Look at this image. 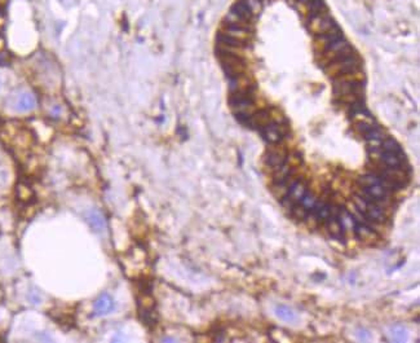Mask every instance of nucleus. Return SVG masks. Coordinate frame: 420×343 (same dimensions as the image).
<instances>
[{"label": "nucleus", "mask_w": 420, "mask_h": 343, "mask_svg": "<svg viewBox=\"0 0 420 343\" xmlns=\"http://www.w3.org/2000/svg\"><path fill=\"white\" fill-rule=\"evenodd\" d=\"M216 56L218 57L224 73L230 80L237 79L239 76L247 74L246 60L235 49L216 45Z\"/></svg>", "instance_id": "f257e3e1"}, {"label": "nucleus", "mask_w": 420, "mask_h": 343, "mask_svg": "<svg viewBox=\"0 0 420 343\" xmlns=\"http://www.w3.org/2000/svg\"><path fill=\"white\" fill-rule=\"evenodd\" d=\"M362 69V60L357 54V52L349 54L347 57L339 58L332 61L331 64L325 67L326 74L331 78H339V76L347 75V74L358 73Z\"/></svg>", "instance_id": "f03ea898"}, {"label": "nucleus", "mask_w": 420, "mask_h": 343, "mask_svg": "<svg viewBox=\"0 0 420 343\" xmlns=\"http://www.w3.org/2000/svg\"><path fill=\"white\" fill-rule=\"evenodd\" d=\"M259 132L266 143L273 145V144L282 143L288 136L290 127H288L286 119H281V121L270 122L266 126H264L261 130H259Z\"/></svg>", "instance_id": "7ed1b4c3"}, {"label": "nucleus", "mask_w": 420, "mask_h": 343, "mask_svg": "<svg viewBox=\"0 0 420 343\" xmlns=\"http://www.w3.org/2000/svg\"><path fill=\"white\" fill-rule=\"evenodd\" d=\"M376 170H379V171H376L375 174L378 176H382V178L391 181L395 185L396 191L402 189L409 183L408 174L401 167H389V166L382 167V166H376Z\"/></svg>", "instance_id": "20e7f679"}, {"label": "nucleus", "mask_w": 420, "mask_h": 343, "mask_svg": "<svg viewBox=\"0 0 420 343\" xmlns=\"http://www.w3.org/2000/svg\"><path fill=\"white\" fill-rule=\"evenodd\" d=\"M273 145L274 146L269 148L265 152V154L262 157V162H264L265 167H269V169H272L274 171V170L279 169L281 166L286 163L288 152L284 146H279L277 144H273Z\"/></svg>", "instance_id": "39448f33"}, {"label": "nucleus", "mask_w": 420, "mask_h": 343, "mask_svg": "<svg viewBox=\"0 0 420 343\" xmlns=\"http://www.w3.org/2000/svg\"><path fill=\"white\" fill-rule=\"evenodd\" d=\"M216 45H221V47L240 51V49L250 47V39L238 38L235 35L227 34V32L220 30L218 34L216 35Z\"/></svg>", "instance_id": "423d86ee"}, {"label": "nucleus", "mask_w": 420, "mask_h": 343, "mask_svg": "<svg viewBox=\"0 0 420 343\" xmlns=\"http://www.w3.org/2000/svg\"><path fill=\"white\" fill-rule=\"evenodd\" d=\"M307 192H308L307 181H304L303 179H297L294 184L290 187L286 197H287L291 202H294L295 205L300 204L301 198L304 197V194L307 193Z\"/></svg>", "instance_id": "0eeeda50"}, {"label": "nucleus", "mask_w": 420, "mask_h": 343, "mask_svg": "<svg viewBox=\"0 0 420 343\" xmlns=\"http://www.w3.org/2000/svg\"><path fill=\"white\" fill-rule=\"evenodd\" d=\"M114 309H115V303L109 294H102V296L98 297L97 301L95 302V306H93V311L97 316L110 314Z\"/></svg>", "instance_id": "6e6552de"}, {"label": "nucleus", "mask_w": 420, "mask_h": 343, "mask_svg": "<svg viewBox=\"0 0 420 343\" xmlns=\"http://www.w3.org/2000/svg\"><path fill=\"white\" fill-rule=\"evenodd\" d=\"M365 216L367 218V220L371 222V228H373V226H376V224H383V223H386V220H387L386 211H384L382 207L378 206V205L371 204V202H370L366 211H365Z\"/></svg>", "instance_id": "1a4fd4ad"}, {"label": "nucleus", "mask_w": 420, "mask_h": 343, "mask_svg": "<svg viewBox=\"0 0 420 343\" xmlns=\"http://www.w3.org/2000/svg\"><path fill=\"white\" fill-rule=\"evenodd\" d=\"M326 227H327V232H329V235L331 236L332 239L338 240V241L344 240L345 229L340 223V220H338V216L331 215V218L326 222Z\"/></svg>", "instance_id": "9d476101"}, {"label": "nucleus", "mask_w": 420, "mask_h": 343, "mask_svg": "<svg viewBox=\"0 0 420 343\" xmlns=\"http://www.w3.org/2000/svg\"><path fill=\"white\" fill-rule=\"evenodd\" d=\"M380 159L382 162L386 166H389V167H401L405 162V156L404 153H391V152H383L380 154Z\"/></svg>", "instance_id": "9b49d317"}, {"label": "nucleus", "mask_w": 420, "mask_h": 343, "mask_svg": "<svg viewBox=\"0 0 420 343\" xmlns=\"http://www.w3.org/2000/svg\"><path fill=\"white\" fill-rule=\"evenodd\" d=\"M35 105H36V100L31 93H22V95H19L16 101V110L21 111V113L30 111L35 108Z\"/></svg>", "instance_id": "f8f14e48"}, {"label": "nucleus", "mask_w": 420, "mask_h": 343, "mask_svg": "<svg viewBox=\"0 0 420 343\" xmlns=\"http://www.w3.org/2000/svg\"><path fill=\"white\" fill-rule=\"evenodd\" d=\"M354 231H356V235L358 236V239L362 240V241L373 242L376 240L375 232L369 226H366L365 223H356L354 224Z\"/></svg>", "instance_id": "ddd939ff"}, {"label": "nucleus", "mask_w": 420, "mask_h": 343, "mask_svg": "<svg viewBox=\"0 0 420 343\" xmlns=\"http://www.w3.org/2000/svg\"><path fill=\"white\" fill-rule=\"evenodd\" d=\"M88 223L91 224V227L97 232H101L105 229V220L102 218V215L98 213L97 210H92L88 214Z\"/></svg>", "instance_id": "4468645a"}, {"label": "nucleus", "mask_w": 420, "mask_h": 343, "mask_svg": "<svg viewBox=\"0 0 420 343\" xmlns=\"http://www.w3.org/2000/svg\"><path fill=\"white\" fill-rule=\"evenodd\" d=\"M365 140L366 141H369V143H382L383 140L386 139V134H384V131L382 130V128L378 126V124H375L371 130L367 132V134L364 135Z\"/></svg>", "instance_id": "2eb2a0df"}, {"label": "nucleus", "mask_w": 420, "mask_h": 343, "mask_svg": "<svg viewBox=\"0 0 420 343\" xmlns=\"http://www.w3.org/2000/svg\"><path fill=\"white\" fill-rule=\"evenodd\" d=\"M380 148H382L383 152L397 153V154L402 153L400 144H398L395 139H392V137H386V139L383 140L382 144H380Z\"/></svg>", "instance_id": "dca6fc26"}, {"label": "nucleus", "mask_w": 420, "mask_h": 343, "mask_svg": "<svg viewBox=\"0 0 420 343\" xmlns=\"http://www.w3.org/2000/svg\"><path fill=\"white\" fill-rule=\"evenodd\" d=\"M290 214L294 219L297 220V222H304L308 215V210L305 209V207L301 206V205L299 206V205L296 204L294 207H292V209H291Z\"/></svg>", "instance_id": "f3484780"}, {"label": "nucleus", "mask_w": 420, "mask_h": 343, "mask_svg": "<svg viewBox=\"0 0 420 343\" xmlns=\"http://www.w3.org/2000/svg\"><path fill=\"white\" fill-rule=\"evenodd\" d=\"M358 183H360L362 187H370V185L380 184V179L376 174H367L364 175V176H361V178L358 179Z\"/></svg>", "instance_id": "a211bd4d"}, {"label": "nucleus", "mask_w": 420, "mask_h": 343, "mask_svg": "<svg viewBox=\"0 0 420 343\" xmlns=\"http://www.w3.org/2000/svg\"><path fill=\"white\" fill-rule=\"evenodd\" d=\"M300 202H301V206H303V207H305L307 210H312L313 207L316 206L317 197L312 193V192H307V193L304 194V197L301 198Z\"/></svg>", "instance_id": "6ab92c4d"}, {"label": "nucleus", "mask_w": 420, "mask_h": 343, "mask_svg": "<svg viewBox=\"0 0 420 343\" xmlns=\"http://www.w3.org/2000/svg\"><path fill=\"white\" fill-rule=\"evenodd\" d=\"M275 311H277V315H278L279 318L283 319V320H287V321L295 320L294 312L291 311V310H288L287 307H284V306H281V307H278V309L275 310Z\"/></svg>", "instance_id": "aec40b11"}, {"label": "nucleus", "mask_w": 420, "mask_h": 343, "mask_svg": "<svg viewBox=\"0 0 420 343\" xmlns=\"http://www.w3.org/2000/svg\"><path fill=\"white\" fill-rule=\"evenodd\" d=\"M305 222H307L308 227H310V228H316V227L318 226L319 220H318V218H317L316 214L312 211V213L308 214V215H307V218H305Z\"/></svg>", "instance_id": "412c9836"}, {"label": "nucleus", "mask_w": 420, "mask_h": 343, "mask_svg": "<svg viewBox=\"0 0 420 343\" xmlns=\"http://www.w3.org/2000/svg\"><path fill=\"white\" fill-rule=\"evenodd\" d=\"M393 332H395V333H393V337H395V340L406 341V331H405L404 328L397 327V328H395V329H393Z\"/></svg>", "instance_id": "4be33fe9"}]
</instances>
